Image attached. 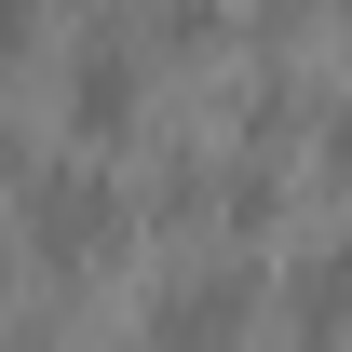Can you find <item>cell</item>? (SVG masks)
Instances as JSON below:
<instances>
[{"label":"cell","mask_w":352,"mask_h":352,"mask_svg":"<svg viewBox=\"0 0 352 352\" xmlns=\"http://www.w3.org/2000/svg\"><path fill=\"white\" fill-rule=\"evenodd\" d=\"M230 311H244V285H230V271H190V285H163V311H149V352H230Z\"/></svg>","instance_id":"obj_3"},{"label":"cell","mask_w":352,"mask_h":352,"mask_svg":"<svg viewBox=\"0 0 352 352\" xmlns=\"http://www.w3.org/2000/svg\"><path fill=\"white\" fill-rule=\"evenodd\" d=\"M28 41H41V28H28V14H14V0H0V68H14V54H28Z\"/></svg>","instance_id":"obj_4"},{"label":"cell","mask_w":352,"mask_h":352,"mask_svg":"<svg viewBox=\"0 0 352 352\" xmlns=\"http://www.w3.org/2000/svg\"><path fill=\"white\" fill-rule=\"evenodd\" d=\"M68 122H82V135H122L135 122V41H122V28H95V41L68 54Z\"/></svg>","instance_id":"obj_2"},{"label":"cell","mask_w":352,"mask_h":352,"mask_svg":"<svg viewBox=\"0 0 352 352\" xmlns=\"http://www.w3.org/2000/svg\"><path fill=\"white\" fill-rule=\"evenodd\" d=\"M28 217H41V258H95V244H122V190L95 163H54L28 176Z\"/></svg>","instance_id":"obj_1"},{"label":"cell","mask_w":352,"mask_h":352,"mask_svg":"<svg viewBox=\"0 0 352 352\" xmlns=\"http://www.w3.org/2000/svg\"><path fill=\"white\" fill-rule=\"evenodd\" d=\"M0 176H14V135H0Z\"/></svg>","instance_id":"obj_5"}]
</instances>
